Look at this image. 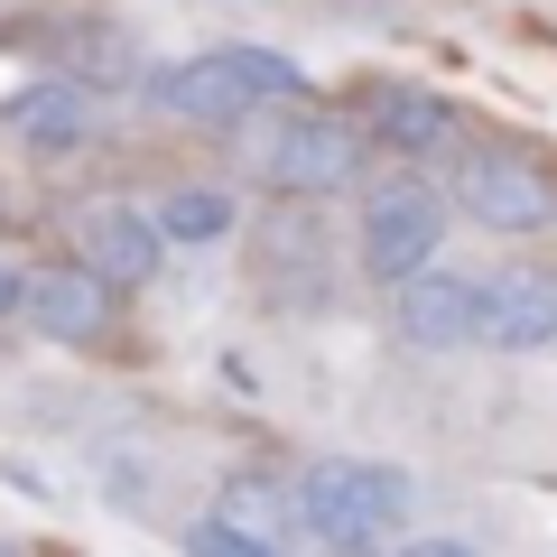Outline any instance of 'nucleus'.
I'll return each instance as SVG.
<instances>
[{"instance_id": "f257e3e1", "label": "nucleus", "mask_w": 557, "mask_h": 557, "mask_svg": "<svg viewBox=\"0 0 557 557\" xmlns=\"http://www.w3.org/2000/svg\"><path fill=\"white\" fill-rule=\"evenodd\" d=\"M288 502H298V520L344 557V548H381V539L409 520L418 483L399 474V465H372V456H317Z\"/></svg>"}, {"instance_id": "f03ea898", "label": "nucleus", "mask_w": 557, "mask_h": 557, "mask_svg": "<svg viewBox=\"0 0 557 557\" xmlns=\"http://www.w3.org/2000/svg\"><path fill=\"white\" fill-rule=\"evenodd\" d=\"M362 139L372 131H354L335 112H278V131L251 139V168L278 196H344L362 177Z\"/></svg>"}, {"instance_id": "7ed1b4c3", "label": "nucleus", "mask_w": 557, "mask_h": 557, "mask_svg": "<svg viewBox=\"0 0 557 557\" xmlns=\"http://www.w3.org/2000/svg\"><path fill=\"white\" fill-rule=\"evenodd\" d=\"M446 205H456V214H474L483 233H548V223H557L548 168L511 159V149H465L456 177H446Z\"/></svg>"}, {"instance_id": "20e7f679", "label": "nucleus", "mask_w": 557, "mask_h": 557, "mask_svg": "<svg viewBox=\"0 0 557 557\" xmlns=\"http://www.w3.org/2000/svg\"><path fill=\"white\" fill-rule=\"evenodd\" d=\"M446 242V205L437 186H372L362 196V278H381V288H399V278H418L428 260H437Z\"/></svg>"}, {"instance_id": "39448f33", "label": "nucleus", "mask_w": 557, "mask_h": 557, "mask_svg": "<svg viewBox=\"0 0 557 557\" xmlns=\"http://www.w3.org/2000/svg\"><path fill=\"white\" fill-rule=\"evenodd\" d=\"M391 325H399L409 354H465V344H483V270L428 260L418 278L391 288Z\"/></svg>"}, {"instance_id": "423d86ee", "label": "nucleus", "mask_w": 557, "mask_h": 557, "mask_svg": "<svg viewBox=\"0 0 557 557\" xmlns=\"http://www.w3.org/2000/svg\"><path fill=\"white\" fill-rule=\"evenodd\" d=\"M20 317L38 325L47 344H102L112 335V278H102L94 260H47V270H28Z\"/></svg>"}, {"instance_id": "0eeeda50", "label": "nucleus", "mask_w": 557, "mask_h": 557, "mask_svg": "<svg viewBox=\"0 0 557 557\" xmlns=\"http://www.w3.org/2000/svg\"><path fill=\"white\" fill-rule=\"evenodd\" d=\"M483 344H493V354H539V344H557V270L548 260L483 270Z\"/></svg>"}, {"instance_id": "6e6552de", "label": "nucleus", "mask_w": 557, "mask_h": 557, "mask_svg": "<svg viewBox=\"0 0 557 557\" xmlns=\"http://www.w3.org/2000/svg\"><path fill=\"white\" fill-rule=\"evenodd\" d=\"M149 94H159V112L196 121V131H233V121H251V102H260L251 84H242L233 47H205V57L159 65V75H149Z\"/></svg>"}, {"instance_id": "1a4fd4ad", "label": "nucleus", "mask_w": 557, "mask_h": 557, "mask_svg": "<svg viewBox=\"0 0 557 557\" xmlns=\"http://www.w3.org/2000/svg\"><path fill=\"white\" fill-rule=\"evenodd\" d=\"M0 131L28 139V149H47V159H65V149H84V139H94V94H84L75 75L20 84V94L0 102Z\"/></svg>"}, {"instance_id": "9d476101", "label": "nucleus", "mask_w": 557, "mask_h": 557, "mask_svg": "<svg viewBox=\"0 0 557 557\" xmlns=\"http://www.w3.org/2000/svg\"><path fill=\"white\" fill-rule=\"evenodd\" d=\"M84 260H94L112 288H149L168 270V233L159 214H139V205H94L84 214Z\"/></svg>"}, {"instance_id": "9b49d317", "label": "nucleus", "mask_w": 557, "mask_h": 557, "mask_svg": "<svg viewBox=\"0 0 557 557\" xmlns=\"http://www.w3.org/2000/svg\"><path fill=\"white\" fill-rule=\"evenodd\" d=\"M362 131L391 139V149H409V159H428V149L456 139V112H446L437 94H418V84H372V94H362Z\"/></svg>"}, {"instance_id": "f8f14e48", "label": "nucleus", "mask_w": 557, "mask_h": 557, "mask_svg": "<svg viewBox=\"0 0 557 557\" xmlns=\"http://www.w3.org/2000/svg\"><path fill=\"white\" fill-rule=\"evenodd\" d=\"M149 214H159L168 251H205V242H223V233L242 223V205L223 196V186H177V196H159Z\"/></svg>"}, {"instance_id": "ddd939ff", "label": "nucleus", "mask_w": 557, "mask_h": 557, "mask_svg": "<svg viewBox=\"0 0 557 557\" xmlns=\"http://www.w3.org/2000/svg\"><path fill=\"white\" fill-rule=\"evenodd\" d=\"M186 557H278V548L251 539L242 520H196V530H186Z\"/></svg>"}, {"instance_id": "4468645a", "label": "nucleus", "mask_w": 557, "mask_h": 557, "mask_svg": "<svg viewBox=\"0 0 557 557\" xmlns=\"http://www.w3.org/2000/svg\"><path fill=\"white\" fill-rule=\"evenodd\" d=\"M399 557H474V548H465V539H409Z\"/></svg>"}, {"instance_id": "2eb2a0df", "label": "nucleus", "mask_w": 557, "mask_h": 557, "mask_svg": "<svg viewBox=\"0 0 557 557\" xmlns=\"http://www.w3.org/2000/svg\"><path fill=\"white\" fill-rule=\"evenodd\" d=\"M20 288H28V270H10V260H0V317H20Z\"/></svg>"}, {"instance_id": "dca6fc26", "label": "nucleus", "mask_w": 557, "mask_h": 557, "mask_svg": "<svg viewBox=\"0 0 557 557\" xmlns=\"http://www.w3.org/2000/svg\"><path fill=\"white\" fill-rule=\"evenodd\" d=\"M0 557H28V548H10V539H0Z\"/></svg>"}]
</instances>
